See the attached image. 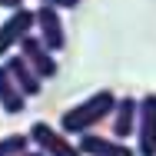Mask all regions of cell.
Listing matches in <instances>:
<instances>
[{"mask_svg":"<svg viewBox=\"0 0 156 156\" xmlns=\"http://www.w3.org/2000/svg\"><path fill=\"white\" fill-rule=\"evenodd\" d=\"M23 156H43V153H40V150H30V153H23Z\"/></svg>","mask_w":156,"mask_h":156,"instance_id":"obj_14","label":"cell"},{"mask_svg":"<svg viewBox=\"0 0 156 156\" xmlns=\"http://www.w3.org/2000/svg\"><path fill=\"white\" fill-rule=\"evenodd\" d=\"M20 57L33 66V73L40 76V80H53L57 76V60H53V53L40 43V37H27L23 43H20Z\"/></svg>","mask_w":156,"mask_h":156,"instance_id":"obj_6","label":"cell"},{"mask_svg":"<svg viewBox=\"0 0 156 156\" xmlns=\"http://www.w3.org/2000/svg\"><path fill=\"white\" fill-rule=\"evenodd\" d=\"M136 123H140V100H133V96H120L116 113H113V140L126 143V136L136 133Z\"/></svg>","mask_w":156,"mask_h":156,"instance_id":"obj_7","label":"cell"},{"mask_svg":"<svg viewBox=\"0 0 156 156\" xmlns=\"http://www.w3.org/2000/svg\"><path fill=\"white\" fill-rule=\"evenodd\" d=\"M37 27V10H17V13H10L3 23H0V60H7L10 57V50L13 47H20L27 37H30V30Z\"/></svg>","mask_w":156,"mask_h":156,"instance_id":"obj_2","label":"cell"},{"mask_svg":"<svg viewBox=\"0 0 156 156\" xmlns=\"http://www.w3.org/2000/svg\"><path fill=\"white\" fill-rule=\"evenodd\" d=\"M0 7H3V10H13V13H17V10H23V0H0Z\"/></svg>","mask_w":156,"mask_h":156,"instance_id":"obj_13","label":"cell"},{"mask_svg":"<svg viewBox=\"0 0 156 156\" xmlns=\"http://www.w3.org/2000/svg\"><path fill=\"white\" fill-rule=\"evenodd\" d=\"M116 103H120V96H113L110 90H96V93L87 96L83 103L63 110L60 129L66 136H87V133H93L96 123H103V120H110V116L116 113Z\"/></svg>","mask_w":156,"mask_h":156,"instance_id":"obj_1","label":"cell"},{"mask_svg":"<svg viewBox=\"0 0 156 156\" xmlns=\"http://www.w3.org/2000/svg\"><path fill=\"white\" fill-rule=\"evenodd\" d=\"M80 153L87 156H136V150H129L126 143L113 140V136H100V133H87L80 136Z\"/></svg>","mask_w":156,"mask_h":156,"instance_id":"obj_8","label":"cell"},{"mask_svg":"<svg viewBox=\"0 0 156 156\" xmlns=\"http://www.w3.org/2000/svg\"><path fill=\"white\" fill-rule=\"evenodd\" d=\"M23 106H27V100H23V90L13 83L10 70L0 63V110H3L7 116H17V113H23Z\"/></svg>","mask_w":156,"mask_h":156,"instance_id":"obj_10","label":"cell"},{"mask_svg":"<svg viewBox=\"0 0 156 156\" xmlns=\"http://www.w3.org/2000/svg\"><path fill=\"white\" fill-rule=\"evenodd\" d=\"M33 140L30 133H10V136H0V156H23L30 153Z\"/></svg>","mask_w":156,"mask_h":156,"instance_id":"obj_11","label":"cell"},{"mask_svg":"<svg viewBox=\"0 0 156 156\" xmlns=\"http://www.w3.org/2000/svg\"><path fill=\"white\" fill-rule=\"evenodd\" d=\"M3 66L10 70L13 83H17V87L23 90V96H37V93H40V83H43V80H40V76L33 73V66H30L27 60H23L20 53H10V57L3 60Z\"/></svg>","mask_w":156,"mask_h":156,"instance_id":"obj_9","label":"cell"},{"mask_svg":"<svg viewBox=\"0 0 156 156\" xmlns=\"http://www.w3.org/2000/svg\"><path fill=\"white\" fill-rule=\"evenodd\" d=\"M43 7H53V10H73L80 0H40Z\"/></svg>","mask_w":156,"mask_h":156,"instance_id":"obj_12","label":"cell"},{"mask_svg":"<svg viewBox=\"0 0 156 156\" xmlns=\"http://www.w3.org/2000/svg\"><path fill=\"white\" fill-rule=\"evenodd\" d=\"M30 140L43 156H83L76 143H70V136L63 129H53L50 123H33L30 126Z\"/></svg>","mask_w":156,"mask_h":156,"instance_id":"obj_3","label":"cell"},{"mask_svg":"<svg viewBox=\"0 0 156 156\" xmlns=\"http://www.w3.org/2000/svg\"><path fill=\"white\" fill-rule=\"evenodd\" d=\"M37 33H40V43L50 50V53H57L66 47V30H63V17L60 10H53V7H37Z\"/></svg>","mask_w":156,"mask_h":156,"instance_id":"obj_5","label":"cell"},{"mask_svg":"<svg viewBox=\"0 0 156 156\" xmlns=\"http://www.w3.org/2000/svg\"><path fill=\"white\" fill-rule=\"evenodd\" d=\"M136 156H156V93H146L143 100H140Z\"/></svg>","mask_w":156,"mask_h":156,"instance_id":"obj_4","label":"cell"}]
</instances>
